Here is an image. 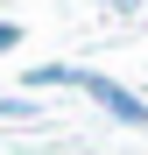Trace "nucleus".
<instances>
[{"label":"nucleus","instance_id":"nucleus-1","mask_svg":"<svg viewBox=\"0 0 148 155\" xmlns=\"http://www.w3.org/2000/svg\"><path fill=\"white\" fill-rule=\"evenodd\" d=\"M71 92H85L99 113H113L120 127H148V99H134L127 85H113V78H99V71H78V85Z\"/></svg>","mask_w":148,"mask_h":155},{"label":"nucleus","instance_id":"nucleus-2","mask_svg":"<svg viewBox=\"0 0 148 155\" xmlns=\"http://www.w3.org/2000/svg\"><path fill=\"white\" fill-rule=\"evenodd\" d=\"M78 64H28V92H71Z\"/></svg>","mask_w":148,"mask_h":155},{"label":"nucleus","instance_id":"nucleus-3","mask_svg":"<svg viewBox=\"0 0 148 155\" xmlns=\"http://www.w3.org/2000/svg\"><path fill=\"white\" fill-rule=\"evenodd\" d=\"M0 120H42L35 99H0Z\"/></svg>","mask_w":148,"mask_h":155},{"label":"nucleus","instance_id":"nucleus-4","mask_svg":"<svg viewBox=\"0 0 148 155\" xmlns=\"http://www.w3.org/2000/svg\"><path fill=\"white\" fill-rule=\"evenodd\" d=\"M7 49H21V21H0V57Z\"/></svg>","mask_w":148,"mask_h":155},{"label":"nucleus","instance_id":"nucleus-5","mask_svg":"<svg viewBox=\"0 0 148 155\" xmlns=\"http://www.w3.org/2000/svg\"><path fill=\"white\" fill-rule=\"evenodd\" d=\"M99 7H106V14H134L141 0H99Z\"/></svg>","mask_w":148,"mask_h":155}]
</instances>
